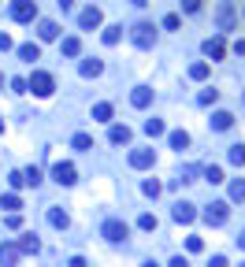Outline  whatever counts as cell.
<instances>
[{"label":"cell","mask_w":245,"mask_h":267,"mask_svg":"<svg viewBox=\"0 0 245 267\" xmlns=\"http://www.w3.org/2000/svg\"><path fill=\"white\" fill-rule=\"evenodd\" d=\"M4 208L19 212V208H23V197H19V193H4Z\"/></svg>","instance_id":"obj_29"},{"label":"cell","mask_w":245,"mask_h":267,"mask_svg":"<svg viewBox=\"0 0 245 267\" xmlns=\"http://www.w3.org/2000/svg\"><path fill=\"white\" fill-rule=\"evenodd\" d=\"M205 52H208L212 59H223V56H227V41H223V37H208V41H205Z\"/></svg>","instance_id":"obj_12"},{"label":"cell","mask_w":245,"mask_h":267,"mask_svg":"<svg viewBox=\"0 0 245 267\" xmlns=\"http://www.w3.org/2000/svg\"><path fill=\"white\" fill-rule=\"evenodd\" d=\"M93 119H97V122H108V119H112V104H108V100L93 104Z\"/></svg>","instance_id":"obj_22"},{"label":"cell","mask_w":245,"mask_h":267,"mask_svg":"<svg viewBox=\"0 0 245 267\" xmlns=\"http://www.w3.org/2000/svg\"><path fill=\"white\" fill-rule=\"evenodd\" d=\"M219 30H234V8L231 4L219 8Z\"/></svg>","instance_id":"obj_19"},{"label":"cell","mask_w":245,"mask_h":267,"mask_svg":"<svg viewBox=\"0 0 245 267\" xmlns=\"http://www.w3.org/2000/svg\"><path fill=\"white\" fill-rule=\"evenodd\" d=\"M186 249H190V253H201V249H205V241L197 238V234H190V238H186Z\"/></svg>","instance_id":"obj_35"},{"label":"cell","mask_w":245,"mask_h":267,"mask_svg":"<svg viewBox=\"0 0 245 267\" xmlns=\"http://www.w3.org/2000/svg\"><path fill=\"white\" fill-rule=\"evenodd\" d=\"M231 200H245V178H234L231 182Z\"/></svg>","instance_id":"obj_27"},{"label":"cell","mask_w":245,"mask_h":267,"mask_svg":"<svg viewBox=\"0 0 245 267\" xmlns=\"http://www.w3.org/2000/svg\"><path fill=\"white\" fill-rule=\"evenodd\" d=\"M141 193H145V197H156V193H160V182H152V178H149V182L141 186Z\"/></svg>","instance_id":"obj_37"},{"label":"cell","mask_w":245,"mask_h":267,"mask_svg":"<svg viewBox=\"0 0 245 267\" xmlns=\"http://www.w3.org/2000/svg\"><path fill=\"white\" fill-rule=\"evenodd\" d=\"M52 89H56V82H52L49 71H34V74H30V93H37V97H52Z\"/></svg>","instance_id":"obj_3"},{"label":"cell","mask_w":245,"mask_h":267,"mask_svg":"<svg viewBox=\"0 0 245 267\" xmlns=\"http://www.w3.org/2000/svg\"><path fill=\"white\" fill-rule=\"evenodd\" d=\"M227 215H231V204H227V200H212L208 208H205V223L208 227H223Z\"/></svg>","instance_id":"obj_4"},{"label":"cell","mask_w":245,"mask_h":267,"mask_svg":"<svg viewBox=\"0 0 245 267\" xmlns=\"http://www.w3.org/2000/svg\"><path fill=\"white\" fill-rule=\"evenodd\" d=\"M234 52H238V56H245V37H241V41H234Z\"/></svg>","instance_id":"obj_44"},{"label":"cell","mask_w":245,"mask_h":267,"mask_svg":"<svg viewBox=\"0 0 245 267\" xmlns=\"http://www.w3.org/2000/svg\"><path fill=\"white\" fill-rule=\"evenodd\" d=\"M130 4H137V8H145V4H149V0H130Z\"/></svg>","instance_id":"obj_48"},{"label":"cell","mask_w":245,"mask_h":267,"mask_svg":"<svg viewBox=\"0 0 245 267\" xmlns=\"http://www.w3.org/2000/svg\"><path fill=\"white\" fill-rule=\"evenodd\" d=\"M152 163H156V152H152V149H134V152H130V167L145 171V167H152Z\"/></svg>","instance_id":"obj_7"},{"label":"cell","mask_w":245,"mask_h":267,"mask_svg":"<svg viewBox=\"0 0 245 267\" xmlns=\"http://www.w3.org/2000/svg\"><path fill=\"white\" fill-rule=\"evenodd\" d=\"M52 178H56L59 186H74V182H78V171H74V163H64V160H59V163L52 167Z\"/></svg>","instance_id":"obj_6"},{"label":"cell","mask_w":245,"mask_h":267,"mask_svg":"<svg viewBox=\"0 0 245 267\" xmlns=\"http://www.w3.org/2000/svg\"><path fill=\"white\" fill-rule=\"evenodd\" d=\"M171 267H190V260H186V256H175V260H171Z\"/></svg>","instance_id":"obj_43"},{"label":"cell","mask_w":245,"mask_h":267,"mask_svg":"<svg viewBox=\"0 0 245 267\" xmlns=\"http://www.w3.org/2000/svg\"><path fill=\"white\" fill-rule=\"evenodd\" d=\"M71 145L78 149V152H89V149H93V137H89V134H74V137H71Z\"/></svg>","instance_id":"obj_23"},{"label":"cell","mask_w":245,"mask_h":267,"mask_svg":"<svg viewBox=\"0 0 245 267\" xmlns=\"http://www.w3.org/2000/svg\"><path fill=\"white\" fill-rule=\"evenodd\" d=\"M238 245H241V249H245V230H241V234H238Z\"/></svg>","instance_id":"obj_47"},{"label":"cell","mask_w":245,"mask_h":267,"mask_svg":"<svg viewBox=\"0 0 245 267\" xmlns=\"http://www.w3.org/2000/svg\"><path fill=\"white\" fill-rule=\"evenodd\" d=\"M130 104H134V108H149V104H152V89H149V86H137V89L130 93Z\"/></svg>","instance_id":"obj_13"},{"label":"cell","mask_w":245,"mask_h":267,"mask_svg":"<svg viewBox=\"0 0 245 267\" xmlns=\"http://www.w3.org/2000/svg\"><path fill=\"white\" fill-rule=\"evenodd\" d=\"M19 59H26V64H34V59H41V49H37L34 41H30V45H19Z\"/></svg>","instance_id":"obj_18"},{"label":"cell","mask_w":245,"mask_h":267,"mask_svg":"<svg viewBox=\"0 0 245 267\" xmlns=\"http://www.w3.org/2000/svg\"><path fill=\"white\" fill-rule=\"evenodd\" d=\"M241 267H245V260H241Z\"/></svg>","instance_id":"obj_51"},{"label":"cell","mask_w":245,"mask_h":267,"mask_svg":"<svg viewBox=\"0 0 245 267\" xmlns=\"http://www.w3.org/2000/svg\"><path fill=\"white\" fill-rule=\"evenodd\" d=\"M8 182L15 186V190H19V186H26V175H23V171H11V175H8Z\"/></svg>","instance_id":"obj_36"},{"label":"cell","mask_w":245,"mask_h":267,"mask_svg":"<svg viewBox=\"0 0 245 267\" xmlns=\"http://www.w3.org/2000/svg\"><path fill=\"white\" fill-rule=\"evenodd\" d=\"M108 141H112V145H127V141H130V127H112Z\"/></svg>","instance_id":"obj_21"},{"label":"cell","mask_w":245,"mask_h":267,"mask_svg":"<svg viewBox=\"0 0 245 267\" xmlns=\"http://www.w3.org/2000/svg\"><path fill=\"white\" fill-rule=\"evenodd\" d=\"M171 219H175V223H193V219H197V208H193L190 200H178L175 208H171Z\"/></svg>","instance_id":"obj_8"},{"label":"cell","mask_w":245,"mask_h":267,"mask_svg":"<svg viewBox=\"0 0 245 267\" xmlns=\"http://www.w3.org/2000/svg\"><path fill=\"white\" fill-rule=\"evenodd\" d=\"M145 267H160V263H156V260H145Z\"/></svg>","instance_id":"obj_49"},{"label":"cell","mask_w":245,"mask_h":267,"mask_svg":"<svg viewBox=\"0 0 245 267\" xmlns=\"http://www.w3.org/2000/svg\"><path fill=\"white\" fill-rule=\"evenodd\" d=\"M190 78H197V82L208 78V64H193V67H190Z\"/></svg>","instance_id":"obj_32"},{"label":"cell","mask_w":245,"mask_h":267,"mask_svg":"<svg viewBox=\"0 0 245 267\" xmlns=\"http://www.w3.org/2000/svg\"><path fill=\"white\" fill-rule=\"evenodd\" d=\"M145 134L149 137H160L164 134V119H145Z\"/></svg>","instance_id":"obj_26"},{"label":"cell","mask_w":245,"mask_h":267,"mask_svg":"<svg viewBox=\"0 0 245 267\" xmlns=\"http://www.w3.org/2000/svg\"><path fill=\"white\" fill-rule=\"evenodd\" d=\"M0 86H4V74H0Z\"/></svg>","instance_id":"obj_50"},{"label":"cell","mask_w":245,"mask_h":267,"mask_svg":"<svg viewBox=\"0 0 245 267\" xmlns=\"http://www.w3.org/2000/svg\"><path fill=\"white\" fill-rule=\"evenodd\" d=\"M182 11H190V15L201 11V0H182Z\"/></svg>","instance_id":"obj_40"},{"label":"cell","mask_w":245,"mask_h":267,"mask_svg":"<svg viewBox=\"0 0 245 267\" xmlns=\"http://www.w3.org/2000/svg\"><path fill=\"white\" fill-rule=\"evenodd\" d=\"M231 163L245 167V145H231Z\"/></svg>","instance_id":"obj_28"},{"label":"cell","mask_w":245,"mask_h":267,"mask_svg":"<svg viewBox=\"0 0 245 267\" xmlns=\"http://www.w3.org/2000/svg\"><path fill=\"white\" fill-rule=\"evenodd\" d=\"M208 267H231V263H227V256H212V260H208Z\"/></svg>","instance_id":"obj_41"},{"label":"cell","mask_w":245,"mask_h":267,"mask_svg":"<svg viewBox=\"0 0 245 267\" xmlns=\"http://www.w3.org/2000/svg\"><path fill=\"white\" fill-rule=\"evenodd\" d=\"M167 141H171V149H175V152L190 149V134H186V130H171V134H167Z\"/></svg>","instance_id":"obj_15"},{"label":"cell","mask_w":245,"mask_h":267,"mask_svg":"<svg viewBox=\"0 0 245 267\" xmlns=\"http://www.w3.org/2000/svg\"><path fill=\"white\" fill-rule=\"evenodd\" d=\"M78 71H82V78H97V74L104 71V64H100V59H82Z\"/></svg>","instance_id":"obj_16"},{"label":"cell","mask_w":245,"mask_h":267,"mask_svg":"<svg viewBox=\"0 0 245 267\" xmlns=\"http://www.w3.org/2000/svg\"><path fill=\"white\" fill-rule=\"evenodd\" d=\"M11 19L15 23H34L37 19V0H11Z\"/></svg>","instance_id":"obj_2"},{"label":"cell","mask_w":245,"mask_h":267,"mask_svg":"<svg viewBox=\"0 0 245 267\" xmlns=\"http://www.w3.org/2000/svg\"><path fill=\"white\" fill-rule=\"evenodd\" d=\"M205 178H208L212 186H219V182H227V178H223V167H216V163H208V167H205Z\"/></svg>","instance_id":"obj_25"},{"label":"cell","mask_w":245,"mask_h":267,"mask_svg":"<svg viewBox=\"0 0 245 267\" xmlns=\"http://www.w3.org/2000/svg\"><path fill=\"white\" fill-rule=\"evenodd\" d=\"M137 227H141V230H156L160 223H156V215H149V212H145L141 219H137Z\"/></svg>","instance_id":"obj_31"},{"label":"cell","mask_w":245,"mask_h":267,"mask_svg":"<svg viewBox=\"0 0 245 267\" xmlns=\"http://www.w3.org/2000/svg\"><path fill=\"white\" fill-rule=\"evenodd\" d=\"M19 256H23L19 245H11V241L0 245V267H15V263H19Z\"/></svg>","instance_id":"obj_9"},{"label":"cell","mask_w":245,"mask_h":267,"mask_svg":"<svg viewBox=\"0 0 245 267\" xmlns=\"http://www.w3.org/2000/svg\"><path fill=\"white\" fill-rule=\"evenodd\" d=\"M197 100H201V104H216V100H219V89H205Z\"/></svg>","instance_id":"obj_33"},{"label":"cell","mask_w":245,"mask_h":267,"mask_svg":"<svg viewBox=\"0 0 245 267\" xmlns=\"http://www.w3.org/2000/svg\"><path fill=\"white\" fill-rule=\"evenodd\" d=\"M59 52H64V56H78L82 52V41L78 37H64V41H59Z\"/></svg>","instance_id":"obj_17"},{"label":"cell","mask_w":245,"mask_h":267,"mask_svg":"<svg viewBox=\"0 0 245 267\" xmlns=\"http://www.w3.org/2000/svg\"><path fill=\"white\" fill-rule=\"evenodd\" d=\"M67 267H86V260H82V256H71V263H67Z\"/></svg>","instance_id":"obj_45"},{"label":"cell","mask_w":245,"mask_h":267,"mask_svg":"<svg viewBox=\"0 0 245 267\" xmlns=\"http://www.w3.org/2000/svg\"><path fill=\"white\" fill-rule=\"evenodd\" d=\"M11 89H15V93H26L30 82H26V78H11Z\"/></svg>","instance_id":"obj_39"},{"label":"cell","mask_w":245,"mask_h":267,"mask_svg":"<svg viewBox=\"0 0 245 267\" xmlns=\"http://www.w3.org/2000/svg\"><path fill=\"white\" fill-rule=\"evenodd\" d=\"M56 4L64 8V11H71V4H74V0H56Z\"/></svg>","instance_id":"obj_46"},{"label":"cell","mask_w":245,"mask_h":267,"mask_svg":"<svg viewBox=\"0 0 245 267\" xmlns=\"http://www.w3.org/2000/svg\"><path fill=\"white\" fill-rule=\"evenodd\" d=\"M208 127H212V130H231V127H234V115H231V112H212Z\"/></svg>","instance_id":"obj_11"},{"label":"cell","mask_w":245,"mask_h":267,"mask_svg":"<svg viewBox=\"0 0 245 267\" xmlns=\"http://www.w3.org/2000/svg\"><path fill=\"white\" fill-rule=\"evenodd\" d=\"M100 23H104V15H100V8H86V11L78 15V26H82V30H97Z\"/></svg>","instance_id":"obj_10"},{"label":"cell","mask_w":245,"mask_h":267,"mask_svg":"<svg viewBox=\"0 0 245 267\" xmlns=\"http://www.w3.org/2000/svg\"><path fill=\"white\" fill-rule=\"evenodd\" d=\"M23 253H41V241L34 238V234H23V241H19Z\"/></svg>","instance_id":"obj_24"},{"label":"cell","mask_w":245,"mask_h":267,"mask_svg":"<svg viewBox=\"0 0 245 267\" xmlns=\"http://www.w3.org/2000/svg\"><path fill=\"white\" fill-rule=\"evenodd\" d=\"M23 175H26V186H37V182H41V171H37V167H26Z\"/></svg>","instance_id":"obj_34"},{"label":"cell","mask_w":245,"mask_h":267,"mask_svg":"<svg viewBox=\"0 0 245 267\" xmlns=\"http://www.w3.org/2000/svg\"><path fill=\"white\" fill-rule=\"evenodd\" d=\"M8 49H11V37H8V34H0V52H8Z\"/></svg>","instance_id":"obj_42"},{"label":"cell","mask_w":245,"mask_h":267,"mask_svg":"<svg viewBox=\"0 0 245 267\" xmlns=\"http://www.w3.org/2000/svg\"><path fill=\"white\" fill-rule=\"evenodd\" d=\"M49 223H52L56 230H67V223H71V219H67V212H59V208H49Z\"/></svg>","instance_id":"obj_20"},{"label":"cell","mask_w":245,"mask_h":267,"mask_svg":"<svg viewBox=\"0 0 245 267\" xmlns=\"http://www.w3.org/2000/svg\"><path fill=\"white\" fill-rule=\"evenodd\" d=\"M134 45L137 49H152V45H156V26L152 23H137L134 26Z\"/></svg>","instance_id":"obj_5"},{"label":"cell","mask_w":245,"mask_h":267,"mask_svg":"<svg viewBox=\"0 0 245 267\" xmlns=\"http://www.w3.org/2000/svg\"><path fill=\"white\" fill-rule=\"evenodd\" d=\"M178 26H182L178 15H164V30H178Z\"/></svg>","instance_id":"obj_38"},{"label":"cell","mask_w":245,"mask_h":267,"mask_svg":"<svg viewBox=\"0 0 245 267\" xmlns=\"http://www.w3.org/2000/svg\"><path fill=\"white\" fill-rule=\"evenodd\" d=\"M37 37H41V41H56V37H59V26H56L52 19L37 23Z\"/></svg>","instance_id":"obj_14"},{"label":"cell","mask_w":245,"mask_h":267,"mask_svg":"<svg viewBox=\"0 0 245 267\" xmlns=\"http://www.w3.org/2000/svg\"><path fill=\"white\" fill-rule=\"evenodd\" d=\"M100 234H104V238H108L112 245H119V241H127V238H130V227L122 223V219H104Z\"/></svg>","instance_id":"obj_1"},{"label":"cell","mask_w":245,"mask_h":267,"mask_svg":"<svg viewBox=\"0 0 245 267\" xmlns=\"http://www.w3.org/2000/svg\"><path fill=\"white\" fill-rule=\"evenodd\" d=\"M122 37V26H108V30H104V45H115Z\"/></svg>","instance_id":"obj_30"}]
</instances>
